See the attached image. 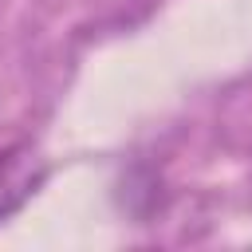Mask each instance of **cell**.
Masks as SVG:
<instances>
[{"instance_id": "1", "label": "cell", "mask_w": 252, "mask_h": 252, "mask_svg": "<svg viewBox=\"0 0 252 252\" xmlns=\"http://www.w3.org/2000/svg\"><path fill=\"white\" fill-rule=\"evenodd\" d=\"M47 177V165L35 158L32 146H8L0 150V220L12 217Z\"/></svg>"}]
</instances>
